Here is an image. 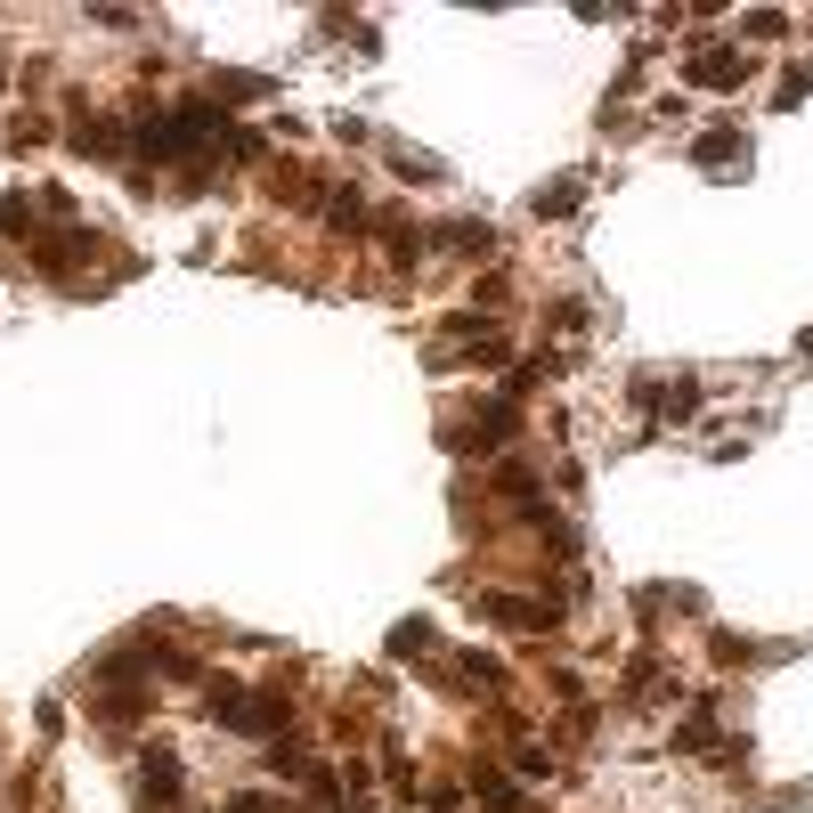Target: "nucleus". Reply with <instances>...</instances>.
I'll list each match as a JSON object with an SVG mask.
<instances>
[{"instance_id": "nucleus-1", "label": "nucleus", "mask_w": 813, "mask_h": 813, "mask_svg": "<svg viewBox=\"0 0 813 813\" xmlns=\"http://www.w3.org/2000/svg\"><path fill=\"white\" fill-rule=\"evenodd\" d=\"M692 74H700V82H740V57H732V49H708Z\"/></svg>"}]
</instances>
